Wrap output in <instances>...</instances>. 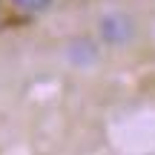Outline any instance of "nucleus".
Wrapping results in <instances>:
<instances>
[{
    "instance_id": "f03ea898",
    "label": "nucleus",
    "mask_w": 155,
    "mask_h": 155,
    "mask_svg": "<svg viewBox=\"0 0 155 155\" xmlns=\"http://www.w3.org/2000/svg\"><path fill=\"white\" fill-rule=\"evenodd\" d=\"M15 3H17V9H23V12H43L52 0H15Z\"/></svg>"
},
{
    "instance_id": "f257e3e1",
    "label": "nucleus",
    "mask_w": 155,
    "mask_h": 155,
    "mask_svg": "<svg viewBox=\"0 0 155 155\" xmlns=\"http://www.w3.org/2000/svg\"><path fill=\"white\" fill-rule=\"evenodd\" d=\"M101 38L112 46H121L132 38V20L127 15H106L101 20Z\"/></svg>"
}]
</instances>
